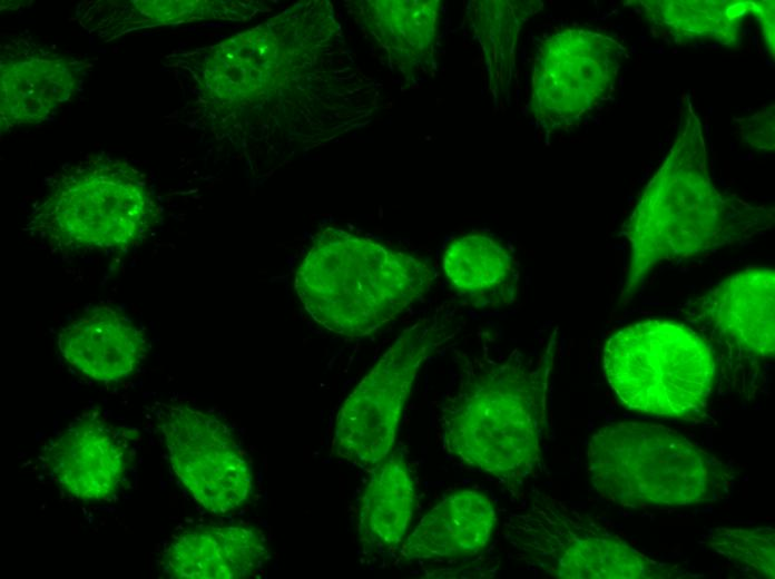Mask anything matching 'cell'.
I'll use <instances>...</instances> for the list:
<instances>
[{
	"label": "cell",
	"instance_id": "cell-1",
	"mask_svg": "<svg viewBox=\"0 0 775 579\" xmlns=\"http://www.w3.org/2000/svg\"><path fill=\"white\" fill-rule=\"evenodd\" d=\"M774 208L717 187L707 167L700 118L686 102L678 134L646 185L627 226L630 261L624 304L663 262L743 243L768 232Z\"/></svg>",
	"mask_w": 775,
	"mask_h": 579
},
{
	"label": "cell",
	"instance_id": "cell-2",
	"mask_svg": "<svg viewBox=\"0 0 775 579\" xmlns=\"http://www.w3.org/2000/svg\"><path fill=\"white\" fill-rule=\"evenodd\" d=\"M555 342L537 359L465 360L441 408L447 452L507 484L522 483L542 454Z\"/></svg>",
	"mask_w": 775,
	"mask_h": 579
},
{
	"label": "cell",
	"instance_id": "cell-3",
	"mask_svg": "<svg viewBox=\"0 0 775 579\" xmlns=\"http://www.w3.org/2000/svg\"><path fill=\"white\" fill-rule=\"evenodd\" d=\"M432 282L422 258L340 229L317 237L294 274L305 312L344 337L376 332L423 297Z\"/></svg>",
	"mask_w": 775,
	"mask_h": 579
},
{
	"label": "cell",
	"instance_id": "cell-4",
	"mask_svg": "<svg viewBox=\"0 0 775 579\" xmlns=\"http://www.w3.org/2000/svg\"><path fill=\"white\" fill-rule=\"evenodd\" d=\"M592 488L626 508H677L726 498L734 470L677 431L640 421L600 428L587 450Z\"/></svg>",
	"mask_w": 775,
	"mask_h": 579
},
{
	"label": "cell",
	"instance_id": "cell-5",
	"mask_svg": "<svg viewBox=\"0 0 775 579\" xmlns=\"http://www.w3.org/2000/svg\"><path fill=\"white\" fill-rule=\"evenodd\" d=\"M159 206L146 176L128 161L87 157L48 183L27 228L52 252H122L156 226Z\"/></svg>",
	"mask_w": 775,
	"mask_h": 579
},
{
	"label": "cell",
	"instance_id": "cell-6",
	"mask_svg": "<svg viewBox=\"0 0 775 579\" xmlns=\"http://www.w3.org/2000/svg\"><path fill=\"white\" fill-rule=\"evenodd\" d=\"M605 376L628 409L687 418L705 406L715 377L713 350L696 331L647 320L614 333L604 345Z\"/></svg>",
	"mask_w": 775,
	"mask_h": 579
},
{
	"label": "cell",
	"instance_id": "cell-7",
	"mask_svg": "<svg viewBox=\"0 0 775 579\" xmlns=\"http://www.w3.org/2000/svg\"><path fill=\"white\" fill-rule=\"evenodd\" d=\"M506 541L527 566L555 578L646 579L691 577L650 558L591 516L547 494L510 512Z\"/></svg>",
	"mask_w": 775,
	"mask_h": 579
},
{
	"label": "cell",
	"instance_id": "cell-8",
	"mask_svg": "<svg viewBox=\"0 0 775 579\" xmlns=\"http://www.w3.org/2000/svg\"><path fill=\"white\" fill-rule=\"evenodd\" d=\"M454 335L444 317L406 327L340 408L332 450L360 467H375L392 451L402 411L423 362Z\"/></svg>",
	"mask_w": 775,
	"mask_h": 579
},
{
	"label": "cell",
	"instance_id": "cell-9",
	"mask_svg": "<svg viewBox=\"0 0 775 579\" xmlns=\"http://www.w3.org/2000/svg\"><path fill=\"white\" fill-rule=\"evenodd\" d=\"M615 37L581 27L547 35L531 71L529 112L547 133L570 128L614 91L626 57Z\"/></svg>",
	"mask_w": 775,
	"mask_h": 579
},
{
	"label": "cell",
	"instance_id": "cell-10",
	"mask_svg": "<svg viewBox=\"0 0 775 579\" xmlns=\"http://www.w3.org/2000/svg\"><path fill=\"white\" fill-rule=\"evenodd\" d=\"M170 465L207 511L228 513L252 494V469L228 426L185 404H165L157 414Z\"/></svg>",
	"mask_w": 775,
	"mask_h": 579
},
{
	"label": "cell",
	"instance_id": "cell-11",
	"mask_svg": "<svg viewBox=\"0 0 775 579\" xmlns=\"http://www.w3.org/2000/svg\"><path fill=\"white\" fill-rule=\"evenodd\" d=\"M774 293V269L749 266L690 302L686 318L744 357L771 360L775 350Z\"/></svg>",
	"mask_w": 775,
	"mask_h": 579
},
{
	"label": "cell",
	"instance_id": "cell-12",
	"mask_svg": "<svg viewBox=\"0 0 775 579\" xmlns=\"http://www.w3.org/2000/svg\"><path fill=\"white\" fill-rule=\"evenodd\" d=\"M43 461L71 497L107 501L125 485L131 457L120 429L91 412L73 419L50 441Z\"/></svg>",
	"mask_w": 775,
	"mask_h": 579
},
{
	"label": "cell",
	"instance_id": "cell-13",
	"mask_svg": "<svg viewBox=\"0 0 775 579\" xmlns=\"http://www.w3.org/2000/svg\"><path fill=\"white\" fill-rule=\"evenodd\" d=\"M82 66L36 41L13 38L1 47V131L52 119L71 100Z\"/></svg>",
	"mask_w": 775,
	"mask_h": 579
},
{
	"label": "cell",
	"instance_id": "cell-14",
	"mask_svg": "<svg viewBox=\"0 0 775 579\" xmlns=\"http://www.w3.org/2000/svg\"><path fill=\"white\" fill-rule=\"evenodd\" d=\"M58 347L84 376L109 383L137 370L145 356L146 340L122 312L96 306L60 330Z\"/></svg>",
	"mask_w": 775,
	"mask_h": 579
},
{
	"label": "cell",
	"instance_id": "cell-15",
	"mask_svg": "<svg viewBox=\"0 0 775 579\" xmlns=\"http://www.w3.org/2000/svg\"><path fill=\"white\" fill-rule=\"evenodd\" d=\"M267 558L264 536L254 527H199L174 537L164 570L178 579H241L258 572Z\"/></svg>",
	"mask_w": 775,
	"mask_h": 579
},
{
	"label": "cell",
	"instance_id": "cell-16",
	"mask_svg": "<svg viewBox=\"0 0 775 579\" xmlns=\"http://www.w3.org/2000/svg\"><path fill=\"white\" fill-rule=\"evenodd\" d=\"M497 526L491 499L474 490L445 497L416 524L402 544L408 561H447L477 556Z\"/></svg>",
	"mask_w": 775,
	"mask_h": 579
},
{
	"label": "cell",
	"instance_id": "cell-17",
	"mask_svg": "<svg viewBox=\"0 0 775 579\" xmlns=\"http://www.w3.org/2000/svg\"><path fill=\"white\" fill-rule=\"evenodd\" d=\"M440 1H365L363 22L403 72L426 71L433 63L440 23Z\"/></svg>",
	"mask_w": 775,
	"mask_h": 579
},
{
	"label": "cell",
	"instance_id": "cell-18",
	"mask_svg": "<svg viewBox=\"0 0 775 579\" xmlns=\"http://www.w3.org/2000/svg\"><path fill=\"white\" fill-rule=\"evenodd\" d=\"M543 7L537 0H474L465 7V20L484 61L493 104H509L516 71V53L522 26Z\"/></svg>",
	"mask_w": 775,
	"mask_h": 579
},
{
	"label": "cell",
	"instance_id": "cell-19",
	"mask_svg": "<svg viewBox=\"0 0 775 579\" xmlns=\"http://www.w3.org/2000/svg\"><path fill=\"white\" fill-rule=\"evenodd\" d=\"M414 502L409 467L399 453H390L375 465L361 498V541L381 550L396 549L410 527Z\"/></svg>",
	"mask_w": 775,
	"mask_h": 579
},
{
	"label": "cell",
	"instance_id": "cell-20",
	"mask_svg": "<svg viewBox=\"0 0 775 579\" xmlns=\"http://www.w3.org/2000/svg\"><path fill=\"white\" fill-rule=\"evenodd\" d=\"M636 3L656 31L675 42L710 40L737 48L743 24L752 14L747 0H639Z\"/></svg>",
	"mask_w": 775,
	"mask_h": 579
},
{
	"label": "cell",
	"instance_id": "cell-21",
	"mask_svg": "<svg viewBox=\"0 0 775 579\" xmlns=\"http://www.w3.org/2000/svg\"><path fill=\"white\" fill-rule=\"evenodd\" d=\"M442 269L451 286L471 301L509 298L517 281L512 255L482 233L452 239L442 255Z\"/></svg>",
	"mask_w": 775,
	"mask_h": 579
},
{
	"label": "cell",
	"instance_id": "cell-22",
	"mask_svg": "<svg viewBox=\"0 0 775 579\" xmlns=\"http://www.w3.org/2000/svg\"><path fill=\"white\" fill-rule=\"evenodd\" d=\"M703 542L749 577H775V531L772 527H717L703 537Z\"/></svg>",
	"mask_w": 775,
	"mask_h": 579
},
{
	"label": "cell",
	"instance_id": "cell-23",
	"mask_svg": "<svg viewBox=\"0 0 775 579\" xmlns=\"http://www.w3.org/2000/svg\"><path fill=\"white\" fill-rule=\"evenodd\" d=\"M734 120L744 144L761 151H774V104L763 106L748 117L735 118Z\"/></svg>",
	"mask_w": 775,
	"mask_h": 579
},
{
	"label": "cell",
	"instance_id": "cell-24",
	"mask_svg": "<svg viewBox=\"0 0 775 579\" xmlns=\"http://www.w3.org/2000/svg\"><path fill=\"white\" fill-rule=\"evenodd\" d=\"M752 14L761 23L766 49L774 58V1H753Z\"/></svg>",
	"mask_w": 775,
	"mask_h": 579
}]
</instances>
